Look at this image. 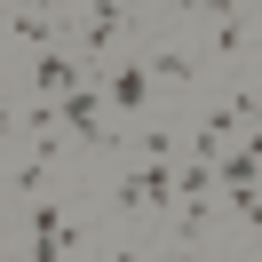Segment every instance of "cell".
Instances as JSON below:
<instances>
[{"label":"cell","mask_w":262,"mask_h":262,"mask_svg":"<svg viewBox=\"0 0 262 262\" xmlns=\"http://www.w3.org/2000/svg\"><path fill=\"white\" fill-rule=\"evenodd\" d=\"M103 112H119V119H143L151 112V72H143V56H119V64L103 72Z\"/></svg>","instance_id":"cell-2"},{"label":"cell","mask_w":262,"mask_h":262,"mask_svg":"<svg viewBox=\"0 0 262 262\" xmlns=\"http://www.w3.org/2000/svg\"><path fill=\"white\" fill-rule=\"evenodd\" d=\"M112 214H143V191H135V175L112 183Z\"/></svg>","instance_id":"cell-9"},{"label":"cell","mask_w":262,"mask_h":262,"mask_svg":"<svg viewBox=\"0 0 262 262\" xmlns=\"http://www.w3.org/2000/svg\"><path fill=\"white\" fill-rule=\"evenodd\" d=\"M16 254H80V223H64L56 207H32V246H16Z\"/></svg>","instance_id":"cell-4"},{"label":"cell","mask_w":262,"mask_h":262,"mask_svg":"<svg viewBox=\"0 0 262 262\" xmlns=\"http://www.w3.org/2000/svg\"><path fill=\"white\" fill-rule=\"evenodd\" d=\"M0 8H64V0H0Z\"/></svg>","instance_id":"cell-10"},{"label":"cell","mask_w":262,"mask_h":262,"mask_svg":"<svg viewBox=\"0 0 262 262\" xmlns=\"http://www.w3.org/2000/svg\"><path fill=\"white\" fill-rule=\"evenodd\" d=\"M127 32H135L127 0H88V16H80V48H88V56H112Z\"/></svg>","instance_id":"cell-3"},{"label":"cell","mask_w":262,"mask_h":262,"mask_svg":"<svg viewBox=\"0 0 262 262\" xmlns=\"http://www.w3.org/2000/svg\"><path fill=\"white\" fill-rule=\"evenodd\" d=\"M191 8L214 16V56H238L246 48V0H191Z\"/></svg>","instance_id":"cell-5"},{"label":"cell","mask_w":262,"mask_h":262,"mask_svg":"<svg viewBox=\"0 0 262 262\" xmlns=\"http://www.w3.org/2000/svg\"><path fill=\"white\" fill-rule=\"evenodd\" d=\"M143 72H151V88H191V56H175V48H167V56H143Z\"/></svg>","instance_id":"cell-8"},{"label":"cell","mask_w":262,"mask_h":262,"mask_svg":"<svg viewBox=\"0 0 262 262\" xmlns=\"http://www.w3.org/2000/svg\"><path fill=\"white\" fill-rule=\"evenodd\" d=\"M80 80H88L80 56H40V64H32V88H40V96H64V88H80Z\"/></svg>","instance_id":"cell-7"},{"label":"cell","mask_w":262,"mask_h":262,"mask_svg":"<svg viewBox=\"0 0 262 262\" xmlns=\"http://www.w3.org/2000/svg\"><path fill=\"white\" fill-rule=\"evenodd\" d=\"M135 191H143V214H167L175 207V159H143L135 167Z\"/></svg>","instance_id":"cell-6"},{"label":"cell","mask_w":262,"mask_h":262,"mask_svg":"<svg viewBox=\"0 0 262 262\" xmlns=\"http://www.w3.org/2000/svg\"><path fill=\"white\" fill-rule=\"evenodd\" d=\"M48 112H56V127L80 135L88 151L112 143V127H103V88H96V80H80V88H64V96H48Z\"/></svg>","instance_id":"cell-1"}]
</instances>
